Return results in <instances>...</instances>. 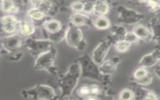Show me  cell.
<instances>
[{
  "label": "cell",
  "instance_id": "cell-1",
  "mask_svg": "<svg viewBox=\"0 0 160 100\" xmlns=\"http://www.w3.org/2000/svg\"><path fill=\"white\" fill-rule=\"evenodd\" d=\"M118 21L123 25H135L144 18V15L136 10L119 5L116 9Z\"/></svg>",
  "mask_w": 160,
  "mask_h": 100
},
{
  "label": "cell",
  "instance_id": "cell-2",
  "mask_svg": "<svg viewBox=\"0 0 160 100\" xmlns=\"http://www.w3.org/2000/svg\"><path fill=\"white\" fill-rule=\"evenodd\" d=\"M81 74V69L78 64H72L69 72L62 78L61 86L64 94H70L76 86L78 78Z\"/></svg>",
  "mask_w": 160,
  "mask_h": 100
},
{
  "label": "cell",
  "instance_id": "cell-3",
  "mask_svg": "<svg viewBox=\"0 0 160 100\" xmlns=\"http://www.w3.org/2000/svg\"><path fill=\"white\" fill-rule=\"evenodd\" d=\"M66 40L67 43L72 47L79 48L86 47V44L83 39V33L79 27L71 24L66 29Z\"/></svg>",
  "mask_w": 160,
  "mask_h": 100
},
{
  "label": "cell",
  "instance_id": "cell-4",
  "mask_svg": "<svg viewBox=\"0 0 160 100\" xmlns=\"http://www.w3.org/2000/svg\"><path fill=\"white\" fill-rule=\"evenodd\" d=\"M113 44V41L108 37L106 39L102 40L94 48L92 53V59L98 66L105 60V58Z\"/></svg>",
  "mask_w": 160,
  "mask_h": 100
},
{
  "label": "cell",
  "instance_id": "cell-5",
  "mask_svg": "<svg viewBox=\"0 0 160 100\" xmlns=\"http://www.w3.org/2000/svg\"><path fill=\"white\" fill-rule=\"evenodd\" d=\"M82 76L88 77L96 81H100L102 75L101 74L99 66L92 60V58L86 57L82 59Z\"/></svg>",
  "mask_w": 160,
  "mask_h": 100
},
{
  "label": "cell",
  "instance_id": "cell-6",
  "mask_svg": "<svg viewBox=\"0 0 160 100\" xmlns=\"http://www.w3.org/2000/svg\"><path fill=\"white\" fill-rule=\"evenodd\" d=\"M53 42L49 39H26V46L32 54L39 56L51 49Z\"/></svg>",
  "mask_w": 160,
  "mask_h": 100
},
{
  "label": "cell",
  "instance_id": "cell-7",
  "mask_svg": "<svg viewBox=\"0 0 160 100\" xmlns=\"http://www.w3.org/2000/svg\"><path fill=\"white\" fill-rule=\"evenodd\" d=\"M21 21L12 14L6 15L0 18V29L8 35L19 31Z\"/></svg>",
  "mask_w": 160,
  "mask_h": 100
},
{
  "label": "cell",
  "instance_id": "cell-8",
  "mask_svg": "<svg viewBox=\"0 0 160 100\" xmlns=\"http://www.w3.org/2000/svg\"><path fill=\"white\" fill-rule=\"evenodd\" d=\"M153 79V75L149 71L148 69L139 67L136 69L132 76V82L141 86H147L151 84Z\"/></svg>",
  "mask_w": 160,
  "mask_h": 100
},
{
  "label": "cell",
  "instance_id": "cell-9",
  "mask_svg": "<svg viewBox=\"0 0 160 100\" xmlns=\"http://www.w3.org/2000/svg\"><path fill=\"white\" fill-rule=\"evenodd\" d=\"M56 54V49L52 47L49 51L40 54L36 62L35 67L38 69H45L52 66Z\"/></svg>",
  "mask_w": 160,
  "mask_h": 100
},
{
  "label": "cell",
  "instance_id": "cell-10",
  "mask_svg": "<svg viewBox=\"0 0 160 100\" xmlns=\"http://www.w3.org/2000/svg\"><path fill=\"white\" fill-rule=\"evenodd\" d=\"M160 62V49L156 48L144 54L139 60V66L147 69L152 68Z\"/></svg>",
  "mask_w": 160,
  "mask_h": 100
},
{
  "label": "cell",
  "instance_id": "cell-11",
  "mask_svg": "<svg viewBox=\"0 0 160 100\" xmlns=\"http://www.w3.org/2000/svg\"><path fill=\"white\" fill-rule=\"evenodd\" d=\"M132 31L138 37L140 41L149 42L154 39V32L148 26L142 24H136L134 25Z\"/></svg>",
  "mask_w": 160,
  "mask_h": 100
},
{
  "label": "cell",
  "instance_id": "cell-12",
  "mask_svg": "<svg viewBox=\"0 0 160 100\" xmlns=\"http://www.w3.org/2000/svg\"><path fill=\"white\" fill-rule=\"evenodd\" d=\"M121 62V58L119 56H114L111 59L104 60L99 66V69L101 74L103 76L112 75Z\"/></svg>",
  "mask_w": 160,
  "mask_h": 100
},
{
  "label": "cell",
  "instance_id": "cell-13",
  "mask_svg": "<svg viewBox=\"0 0 160 100\" xmlns=\"http://www.w3.org/2000/svg\"><path fill=\"white\" fill-rule=\"evenodd\" d=\"M22 36L18 33L8 35L2 39L3 46L9 51L18 49L22 43Z\"/></svg>",
  "mask_w": 160,
  "mask_h": 100
},
{
  "label": "cell",
  "instance_id": "cell-14",
  "mask_svg": "<svg viewBox=\"0 0 160 100\" xmlns=\"http://www.w3.org/2000/svg\"><path fill=\"white\" fill-rule=\"evenodd\" d=\"M70 22L78 27L83 26H92V20L88 15L82 12H74L70 16Z\"/></svg>",
  "mask_w": 160,
  "mask_h": 100
},
{
  "label": "cell",
  "instance_id": "cell-15",
  "mask_svg": "<svg viewBox=\"0 0 160 100\" xmlns=\"http://www.w3.org/2000/svg\"><path fill=\"white\" fill-rule=\"evenodd\" d=\"M111 0H96L94 3L93 14L95 16H106L110 11Z\"/></svg>",
  "mask_w": 160,
  "mask_h": 100
},
{
  "label": "cell",
  "instance_id": "cell-16",
  "mask_svg": "<svg viewBox=\"0 0 160 100\" xmlns=\"http://www.w3.org/2000/svg\"><path fill=\"white\" fill-rule=\"evenodd\" d=\"M128 32L126 28L123 24H118L110 28V35L109 38L114 43L116 41L124 39L126 32Z\"/></svg>",
  "mask_w": 160,
  "mask_h": 100
},
{
  "label": "cell",
  "instance_id": "cell-17",
  "mask_svg": "<svg viewBox=\"0 0 160 100\" xmlns=\"http://www.w3.org/2000/svg\"><path fill=\"white\" fill-rule=\"evenodd\" d=\"M32 7L38 8L44 12L47 16L52 13L54 6L49 0H29Z\"/></svg>",
  "mask_w": 160,
  "mask_h": 100
},
{
  "label": "cell",
  "instance_id": "cell-18",
  "mask_svg": "<svg viewBox=\"0 0 160 100\" xmlns=\"http://www.w3.org/2000/svg\"><path fill=\"white\" fill-rule=\"evenodd\" d=\"M44 29L48 33H55L62 28L61 22L56 19H49L44 21L42 24Z\"/></svg>",
  "mask_w": 160,
  "mask_h": 100
},
{
  "label": "cell",
  "instance_id": "cell-19",
  "mask_svg": "<svg viewBox=\"0 0 160 100\" xmlns=\"http://www.w3.org/2000/svg\"><path fill=\"white\" fill-rule=\"evenodd\" d=\"M92 26L99 30H106L111 26L109 19L106 16H95L92 20Z\"/></svg>",
  "mask_w": 160,
  "mask_h": 100
},
{
  "label": "cell",
  "instance_id": "cell-20",
  "mask_svg": "<svg viewBox=\"0 0 160 100\" xmlns=\"http://www.w3.org/2000/svg\"><path fill=\"white\" fill-rule=\"evenodd\" d=\"M36 91H34V93L37 95L38 99H52L55 94L50 87L46 86H40L37 87Z\"/></svg>",
  "mask_w": 160,
  "mask_h": 100
},
{
  "label": "cell",
  "instance_id": "cell-21",
  "mask_svg": "<svg viewBox=\"0 0 160 100\" xmlns=\"http://www.w3.org/2000/svg\"><path fill=\"white\" fill-rule=\"evenodd\" d=\"M159 23L156 18L154 17L149 21V25L148 26L150 27L154 32V37L153 41L156 45V48L160 49V28L158 25Z\"/></svg>",
  "mask_w": 160,
  "mask_h": 100
},
{
  "label": "cell",
  "instance_id": "cell-22",
  "mask_svg": "<svg viewBox=\"0 0 160 100\" xmlns=\"http://www.w3.org/2000/svg\"><path fill=\"white\" fill-rule=\"evenodd\" d=\"M35 31V26L32 21H21L19 32L22 36H28L32 35Z\"/></svg>",
  "mask_w": 160,
  "mask_h": 100
},
{
  "label": "cell",
  "instance_id": "cell-23",
  "mask_svg": "<svg viewBox=\"0 0 160 100\" xmlns=\"http://www.w3.org/2000/svg\"><path fill=\"white\" fill-rule=\"evenodd\" d=\"M27 15L32 21H42L48 16L44 12L34 7L28 11Z\"/></svg>",
  "mask_w": 160,
  "mask_h": 100
},
{
  "label": "cell",
  "instance_id": "cell-24",
  "mask_svg": "<svg viewBox=\"0 0 160 100\" xmlns=\"http://www.w3.org/2000/svg\"><path fill=\"white\" fill-rule=\"evenodd\" d=\"M0 6L1 10L6 13L15 14L19 11V8L15 4L14 1L1 2Z\"/></svg>",
  "mask_w": 160,
  "mask_h": 100
},
{
  "label": "cell",
  "instance_id": "cell-25",
  "mask_svg": "<svg viewBox=\"0 0 160 100\" xmlns=\"http://www.w3.org/2000/svg\"><path fill=\"white\" fill-rule=\"evenodd\" d=\"M113 44L116 51L120 53H124L127 52L132 46L130 43H129L124 39L117 41Z\"/></svg>",
  "mask_w": 160,
  "mask_h": 100
},
{
  "label": "cell",
  "instance_id": "cell-26",
  "mask_svg": "<svg viewBox=\"0 0 160 100\" xmlns=\"http://www.w3.org/2000/svg\"><path fill=\"white\" fill-rule=\"evenodd\" d=\"M118 98L121 100L135 99L134 91L129 88H124L119 92Z\"/></svg>",
  "mask_w": 160,
  "mask_h": 100
},
{
  "label": "cell",
  "instance_id": "cell-27",
  "mask_svg": "<svg viewBox=\"0 0 160 100\" xmlns=\"http://www.w3.org/2000/svg\"><path fill=\"white\" fill-rule=\"evenodd\" d=\"M144 4L153 13L157 14L160 10V0H146Z\"/></svg>",
  "mask_w": 160,
  "mask_h": 100
},
{
  "label": "cell",
  "instance_id": "cell-28",
  "mask_svg": "<svg viewBox=\"0 0 160 100\" xmlns=\"http://www.w3.org/2000/svg\"><path fill=\"white\" fill-rule=\"evenodd\" d=\"M77 94L81 98L88 99L91 96L89 85L88 86L87 84H84L81 86L77 89Z\"/></svg>",
  "mask_w": 160,
  "mask_h": 100
},
{
  "label": "cell",
  "instance_id": "cell-29",
  "mask_svg": "<svg viewBox=\"0 0 160 100\" xmlns=\"http://www.w3.org/2000/svg\"><path fill=\"white\" fill-rule=\"evenodd\" d=\"M91 96L88 98L89 99H98V96H100L101 94V89L99 86L96 84L89 85Z\"/></svg>",
  "mask_w": 160,
  "mask_h": 100
},
{
  "label": "cell",
  "instance_id": "cell-30",
  "mask_svg": "<svg viewBox=\"0 0 160 100\" xmlns=\"http://www.w3.org/2000/svg\"><path fill=\"white\" fill-rule=\"evenodd\" d=\"M124 39L130 43L131 45L138 44L140 41V39L138 38V37L132 31H128L126 32Z\"/></svg>",
  "mask_w": 160,
  "mask_h": 100
},
{
  "label": "cell",
  "instance_id": "cell-31",
  "mask_svg": "<svg viewBox=\"0 0 160 100\" xmlns=\"http://www.w3.org/2000/svg\"><path fill=\"white\" fill-rule=\"evenodd\" d=\"M70 8L74 12H82L84 8V2L79 0L71 4Z\"/></svg>",
  "mask_w": 160,
  "mask_h": 100
},
{
  "label": "cell",
  "instance_id": "cell-32",
  "mask_svg": "<svg viewBox=\"0 0 160 100\" xmlns=\"http://www.w3.org/2000/svg\"><path fill=\"white\" fill-rule=\"evenodd\" d=\"M94 3V2H92V1L84 2V8H83L82 13L86 14L87 15H90L93 14Z\"/></svg>",
  "mask_w": 160,
  "mask_h": 100
},
{
  "label": "cell",
  "instance_id": "cell-33",
  "mask_svg": "<svg viewBox=\"0 0 160 100\" xmlns=\"http://www.w3.org/2000/svg\"><path fill=\"white\" fill-rule=\"evenodd\" d=\"M156 75L159 78V79H160V66H158V67H157V68H156Z\"/></svg>",
  "mask_w": 160,
  "mask_h": 100
},
{
  "label": "cell",
  "instance_id": "cell-34",
  "mask_svg": "<svg viewBox=\"0 0 160 100\" xmlns=\"http://www.w3.org/2000/svg\"><path fill=\"white\" fill-rule=\"evenodd\" d=\"M156 17L158 21V22L160 23V10L158 11V12L157 14H156Z\"/></svg>",
  "mask_w": 160,
  "mask_h": 100
},
{
  "label": "cell",
  "instance_id": "cell-35",
  "mask_svg": "<svg viewBox=\"0 0 160 100\" xmlns=\"http://www.w3.org/2000/svg\"><path fill=\"white\" fill-rule=\"evenodd\" d=\"M132 2H136V3H138V0H129Z\"/></svg>",
  "mask_w": 160,
  "mask_h": 100
},
{
  "label": "cell",
  "instance_id": "cell-36",
  "mask_svg": "<svg viewBox=\"0 0 160 100\" xmlns=\"http://www.w3.org/2000/svg\"><path fill=\"white\" fill-rule=\"evenodd\" d=\"M158 25H159V27L160 28V23H159V24H158Z\"/></svg>",
  "mask_w": 160,
  "mask_h": 100
}]
</instances>
